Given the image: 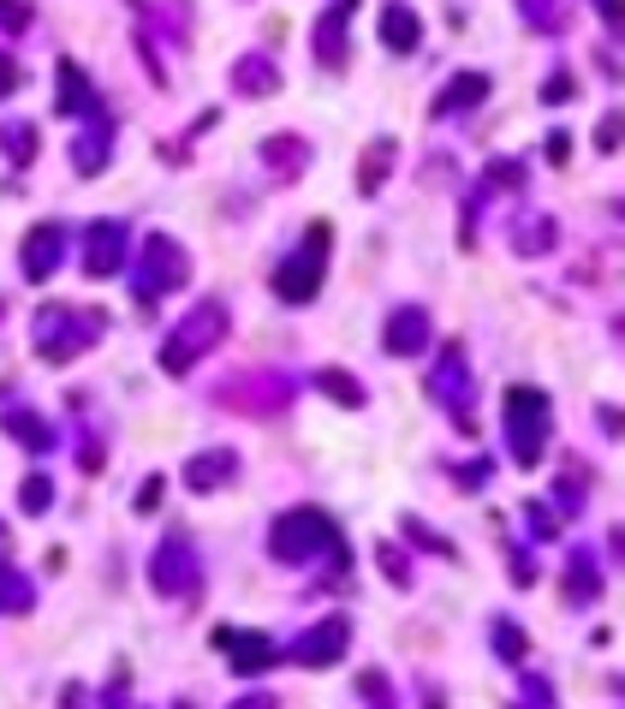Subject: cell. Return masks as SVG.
<instances>
[{
	"label": "cell",
	"instance_id": "obj_38",
	"mask_svg": "<svg viewBox=\"0 0 625 709\" xmlns=\"http://www.w3.org/2000/svg\"><path fill=\"white\" fill-rule=\"evenodd\" d=\"M19 84H24L19 60H12V54H0V96H12V90H19Z\"/></svg>",
	"mask_w": 625,
	"mask_h": 709
},
{
	"label": "cell",
	"instance_id": "obj_4",
	"mask_svg": "<svg viewBox=\"0 0 625 709\" xmlns=\"http://www.w3.org/2000/svg\"><path fill=\"white\" fill-rule=\"evenodd\" d=\"M268 554L274 561H310V554H340V530L322 506H292L268 525Z\"/></svg>",
	"mask_w": 625,
	"mask_h": 709
},
{
	"label": "cell",
	"instance_id": "obj_45",
	"mask_svg": "<svg viewBox=\"0 0 625 709\" xmlns=\"http://www.w3.org/2000/svg\"><path fill=\"white\" fill-rule=\"evenodd\" d=\"M179 709H191V704H179Z\"/></svg>",
	"mask_w": 625,
	"mask_h": 709
},
{
	"label": "cell",
	"instance_id": "obj_43",
	"mask_svg": "<svg viewBox=\"0 0 625 709\" xmlns=\"http://www.w3.org/2000/svg\"><path fill=\"white\" fill-rule=\"evenodd\" d=\"M596 12L608 19V30H620V0H596Z\"/></svg>",
	"mask_w": 625,
	"mask_h": 709
},
{
	"label": "cell",
	"instance_id": "obj_22",
	"mask_svg": "<svg viewBox=\"0 0 625 709\" xmlns=\"http://www.w3.org/2000/svg\"><path fill=\"white\" fill-rule=\"evenodd\" d=\"M393 156H400V144H393V137H376V144L364 149V168H357V192H381V185H388Z\"/></svg>",
	"mask_w": 625,
	"mask_h": 709
},
{
	"label": "cell",
	"instance_id": "obj_2",
	"mask_svg": "<svg viewBox=\"0 0 625 709\" xmlns=\"http://www.w3.org/2000/svg\"><path fill=\"white\" fill-rule=\"evenodd\" d=\"M226 322H233V316H226L221 298H203L197 310H185V316H179V328L161 340V370L185 376L197 358H209V352L226 340Z\"/></svg>",
	"mask_w": 625,
	"mask_h": 709
},
{
	"label": "cell",
	"instance_id": "obj_8",
	"mask_svg": "<svg viewBox=\"0 0 625 709\" xmlns=\"http://www.w3.org/2000/svg\"><path fill=\"white\" fill-rule=\"evenodd\" d=\"M78 250H84V274L108 281V274H120L125 250H132V233H125V221H113V215H108V221H89L84 227Z\"/></svg>",
	"mask_w": 625,
	"mask_h": 709
},
{
	"label": "cell",
	"instance_id": "obj_23",
	"mask_svg": "<svg viewBox=\"0 0 625 709\" xmlns=\"http://www.w3.org/2000/svg\"><path fill=\"white\" fill-rule=\"evenodd\" d=\"M554 245V221L548 215H513V250H525V257H542V250Z\"/></svg>",
	"mask_w": 625,
	"mask_h": 709
},
{
	"label": "cell",
	"instance_id": "obj_16",
	"mask_svg": "<svg viewBox=\"0 0 625 709\" xmlns=\"http://www.w3.org/2000/svg\"><path fill=\"white\" fill-rule=\"evenodd\" d=\"M381 48H393V54H412L417 42H424V19H417V7H405V0H388L381 7Z\"/></svg>",
	"mask_w": 625,
	"mask_h": 709
},
{
	"label": "cell",
	"instance_id": "obj_42",
	"mask_svg": "<svg viewBox=\"0 0 625 709\" xmlns=\"http://www.w3.org/2000/svg\"><path fill=\"white\" fill-rule=\"evenodd\" d=\"M233 709H274V692H250V698H238Z\"/></svg>",
	"mask_w": 625,
	"mask_h": 709
},
{
	"label": "cell",
	"instance_id": "obj_10",
	"mask_svg": "<svg viewBox=\"0 0 625 709\" xmlns=\"http://www.w3.org/2000/svg\"><path fill=\"white\" fill-rule=\"evenodd\" d=\"M215 650L233 662V674H262V668L280 662L274 638L268 632H245V626H215Z\"/></svg>",
	"mask_w": 625,
	"mask_h": 709
},
{
	"label": "cell",
	"instance_id": "obj_12",
	"mask_svg": "<svg viewBox=\"0 0 625 709\" xmlns=\"http://www.w3.org/2000/svg\"><path fill=\"white\" fill-rule=\"evenodd\" d=\"M429 310H417V304H400V310L388 316V328H381V352L388 358H424V346H429Z\"/></svg>",
	"mask_w": 625,
	"mask_h": 709
},
{
	"label": "cell",
	"instance_id": "obj_19",
	"mask_svg": "<svg viewBox=\"0 0 625 709\" xmlns=\"http://www.w3.org/2000/svg\"><path fill=\"white\" fill-rule=\"evenodd\" d=\"M482 96H489V72H458V78L429 101V113H436V120H453L458 108H477Z\"/></svg>",
	"mask_w": 625,
	"mask_h": 709
},
{
	"label": "cell",
	"instance_id": "obj_7",
	"mask_svg": "<svg viewBox=\"0 0 625 709\" xmlns=\"http://www.w3.org/2000/svg\"><path fill=\"white\" fill-rule=\"evenodd\" d=\"M149 585H156L161 597L197 602V590H203V566H197V554H191V542H185V537H168V542L156 549V561H149Z\"/></svg>",
	"mask_w": 625,
	"mask_h": 709
},
{
	"label": "cell",
	"instance_id": "obj_39",
	"mask_svg": "<svg viewBox=\"0 0 625 709\" xmlns=\"http://www.w3.org/2000/svg\"><path fill=\"white\" fill-rule=\"evenodd\" d=\"M572 96H578V84H572V78H548L542 84V101H572Z\"/></svg>",
	"mask_w": 625,
	"mask_h": 709
},
{
	"label": "cell",
	"instance_id": "obj_29",
	"mask_svg": "<svg viewBox=\"0 0 625 709\" xmlns=\"http://www.w3.org/2000/svg\"><path fill=\"white\" fill-rule=\"evenodd\" d=\"M19 506H24V513H48V506H54V484H48L42 472H30L19 484Z\"/></svg>",
	"mask_w": 625,
	"mask_h": 709
},
{
	"label": "cell",
	"instance_id": "obj_33",
	"mask_svg": "<svg viewBox=\"0 0 625 709\" xmlns=\"http://www.w3.org/2000/svg\"><path fill=\"white\" fill-rule=\"evenodd\" d=\"M494 650H501L506 662H518V656H525V632H518L513 620H494Z\"/></svg>",
	"mask_w": 625,
	"mask_h": 709
},
{
	"label": "cell",
	"instance_id": "obj_37",
	"mask_svg": "<svg viewBox=\"0 0 625 709\" xmlns=\"http://www.w3.org/2000/svg\"><path fill=\"white\" fill-rule=\"evenodd\" d=\"M489 185H525V173H518V161H489Z\"/></svg>",
	"mask_w": 625,
	"mask_h": 709
},
{
	"label": "cell",
	"instance_id": "obj_9",
	"mask_svg": "<svg viewBox=\"0 0 625 709\" xmlns=\"http://www.w3.org/2000/svg\"><path fill=\"white\" fill-rule=\"evenodd\" d=\"M346 644H352V620L346 614H328V620H316L310 632H304L298 644H292V662L298 668H334L340 656H346Z\"/></svg>",
	"mask_w": 625,
	"mask_h": 709
},
{
	"label": "cell",
	"instance_id": "obj_14",
	"mask_svg": "<svg viewBox=\"0 0 625 709\" xmlns=\"http://www.w3.org/2000/svg\"><path fill=\"white\" fill-rule=\"evenodd\" d=\"M346 24H352V0H334V7L316 19V36H310V48H316V60H322L328 72H340L352 60V36H346Z\"/></svg>",
	"mask_w": 625,
	"mask_h": 709
},
{
	"label": "cell",
	"instance_id": "obj_25",
	"mask_svg": "<svg viewBox=\"0 0 625 709\" xmlns=\"http://www.w3.org/2000/svg\"><path fill=\"white\" fill-rule=\"evenodd\" d=\"M513 7H518V19H525L536 36H560V30H566V0H513Z\"/></svg>",
	"mask_w": 625,
	"mask_h": 709
},
{
	"label": "cell",
	"instance_id": "obj_17",
	"mask_svg": "<svg viewBox=\"0 0 625 709\" xmlns=\"http://www.w3.org/2000/svg\"><path fill=\"white\" fill-rule=\"evenodd\" d=\"M238 477V460L226 448H209V453H197V460L185 465V489H197V496H209V489H221V484H233Z\"/></svg>",
	"mask_w": 625,
	"mask_h": 709
},
{
	"label": "cell",
	"instance_id": "obj_34",
	"mask_svg": "<svg viewBox=\"0 0 625 709\" xmlns=\"http://www.w3.org/2000/svg\"><path fill=\"white\" fill-rule=\"evenodd\" d=\"M376 561H381V573H388L393 585H405V578H412V566H405V554L393 549V542H381V549H376Z\"/></svg>",
	"mask_w": 625,
	"mask_h": 709
},
{
	"label": "cell",
	"instance_id": "obj_27",
	"mask_svg": "<svg viewBox=\"0 0 625 709\" xmlns=\"http://www.w3.org/2000/svg\"><path fill=\"white\" fill-rule=\"evenodd\" d=\"M84 101H89L84 66H78V60H60V101H54V108H60V113H78Z\"/></svg>",
	"mask_w": 625,
	"mask_h": 709
},
{
	"label": "cell",
	"instance_id": "obj_18",
	"mask_svg": "<svg viewBox=\"0 0 625 709\" xmlns=\"http://www.w3.org/2000/svg\"><path fill=\"white\" fill-rule=\"evenodd\" d=\"M233 90H238V96H274V90H280L274 54H238V60H233Z\"/></svg>",
	"mask_w": 625,
	"mask_h": 709
},
{
	"label": "cell",
	"instance_id": "obj_41",
	"mask_svg": "<svg viewBox=\"0 0 625 709\" xmlns=\"http://www.w3.org/2000/svg\"><path fill=\"white\" fill-rule=\"evenodd\" d=\"M357 692H364V698H388V674H364V680H357Z\"/></svg>",
	"mask_w": 625,
	"mask_h": 709
},
{
	"label": "cell",
	"instance_id": "obj_1",
	"mask_svg": "<svg viewBox=\"0 0 625 709\" xmlns=\"http://www.w3.org/2000/svg\"><path fill=\"white\" fill-rule=\"evenodd\" d=\"M108 334V316L101 310H72V304H42L30 316V346L42 364H72L84 346Z\"/></svg>",
	"mask_w": 625,
	"mask_h": 709
},
{
	"label": "cell",
	"instance_id": "obj_11",
	"mask_svg": "<svg viewBox=\"0 0 625 709\" xmlns=\"http://www.w3.org/2000/svg\"><path fill=\"white\" fill-rule=\"evenodd\" d=\"M429 394H436L446 412H453V424H465L470 436V417H458V405H470V370H465V346H441V364L429 370Z\"/></svg>",
	"mask_w": 625,
	"mask_h": 709
},
{
	"label": "cell",
	"instance_id": "obj_20",
	"mask_svg": "<svg viewBox=\"0 0 625 709\" xmlns=\"http://www.w3.org/2000/svg\"><path fill=\"white\" fill-rule=\"evenodd\" d=\"M262 161H268V168H280V180H298V173L310 168V144H304V137H268Z\"/></svg>",
	"mask_w": 625,
	"mask_h": 709
},
{
	"label": "cell",
	"instance_id": "obj_3",
	"mask_svg": "<svg viewBox=\"0 0 625 709\" xmlns=\"http://www.w3.org/2000/svg\"><path fill=\"white\" fill-rule=\"evenodd\" d=\"M501 424H506V448H513V465H542L548 453V429H554V405H548L542 388H506L501 405Z\"/></svg>",
	"mask_w": 625,
	"mask_h": 709
},
{
	"label": "cell",
	"instance_id": "obj_36",
	"mask_svg": "<svg viewBox=\"0 0 625 709\" xmlns=\"http://www.w3.org/2000/svg\"><path fill=\"white\" fill-rule=\"evenodd\" d=\"M161 489H168V477H144V489H137V513H156Z\"/></svg>",
	"mask_w": 625,
	"mask_h": 709
},
{
	"label": "cell",
	"instance_id": "obj_40",
	"mask_svg": "<svg viewBox=\"0 0 625 709\" xmlns=\"http://www.w3.org/2000/svg\"><path fill=\"white\" fill-rule=\"evenodd\" d=\"M542 149H548V161H560V168H566V156H572V137H566V132H548V144H542Z\"/></svg>",
	"mask_w": 625,
	"mask_h": 709
},
{
	"label": "cell",
	"instance_id": "obj_32",
	"mask_svg": "<svg viewBox=\"0 0 625 709\" xmlns=\"http://www.w3.org/2000/svg\"><path fill=\"white\" fill-rule=\"evenodd\" d=\"M36 24V7H24V0H0V30L7 36H24Z\"/></svg>",
	"mask_w": 625,
	"mask_h": 709
},
{
	"label": "cell",
	"instance_id": "obj_24",
	"mask_svg": "<svg viewBox=\"0 0 625 709\" xmlns=\"http://www.w3.org/2000/svg\"><path fill=\"white\" fill-rule=\"evenodd\" d=\"M0 149L12 156V168H30L36 149H42V137H36L30 120H7V125H0Z\"/></svg>",
	"mask_w": 625,
	"mask_h": 709
},
{
	"label": "cell",
	"instance_id": "obj_15",
	"mask_svg": "<svg viewBox=\"0 0 625 709\" xmlns=\"http://www.w3.org/2000/svg\"><path fill=\"white\" fill-rule=\"evenodd\" d=\"M108 156H113V120H108V113H96V120L72 137V161H78L84 180H96V173L108 168Z\"/></svg>",
	"mask_w": 625,
	"mask_h": 709
},
{
	"label": "cell",
	"instance_id": "obj_26",
	"mask_svg": "<svg viewBox=\"0 0 625 709\" xmlns=\"http://www.w3.org/2000/svg\"><path fill=\"white\" fill-rule=\"evenodd\" d=\"M30 602H36V585L19 573V566L0 561V614H24Z\"/></svg>",
	"mask_w": 625,
	"mask_h": 709
},
{
	"label": "cell",
	"instance_id": "obj_5",
	"mask_svg": "<svg viewBox=\"0 0 625 709\" xmlns=\"http://www.w3.org/2000/svg\"><path fill=\"white\" fill-rule=\"evenodd\" d=\"M132 281H137V304H156L161 293L185 286V281H191L185 245H179V239H168V233H149L144 250H137V262H132Z\"/></svg>",
	"mask_w": 625,
	"mask_h": 709
},
{
	"label": "cell",
	"instance_id": "obj_21",
	"mask_svg": "<svg viewBox=\"0 0 625 709\" xmlns=\"http://www.w3.org/2000/svg\"><path fill=\"white\" fill-rule=\"evenodd\" d=\"M7 436L24 441L30 453H54V424L36 417V412H7Z\"/></svg>",
	"mask_w": 625,
	"mask_h": 709
},
{
	"label": "cell",
	"instance_id": "obj_35",
	"mask_svg": "<svg viewBox=\"0 0 625 709\" xmlns=\"http://www.w3.org/2000/svg\"><path fill=\"white\" fill-rule=\"evenodd\" d=\"M596 149H602V156H614V149H620V113H608V120L596 125Z\"/></svg>",
	"mask_w": 625,
	"mask_h": 709
},
{
	"label": "cell",
	"instance_id": "obj_28",
	"mask_svg": "<svg viewBox=\"0 0 625 709\" xmlns=\"http://www.w3.org/2000/svg\"><path fill=\"white\" fill-rule=\"evenodd\" d=\"M316 388H322V394H334L340 405H352V412L369 400L364 382H357V376H346V370H322V376H316Z\"/></svg>",
	"mask_w": 625,
	"mask_h": 709
},
{
	"label": "cell",
	"instance_id": "obj_13",
	"mask_svg": "<svg viewBox=\"0 0 625 709\" xmlns=\"http://www.w3.org/2000/svg\"><path fill=\"white\" fill-rule=\"evenodd\" d=\"M60 257H66V227H60V221H42V227H30V233H24L19 262H24V274H30V281H48V274L60 269Z\"/></svg>",
	"mask_w": 625,
	"mask_h": 709
},
{
	"label": "cell",
	"instance_id": "obj_44",
	"mask_svg": "<svg viewBox=\"0 0 625 709\" xmlns=\"http://www.w3.org/2000/svg\"><path fill=\"white\" fill-rule=\"evenodd\" d=\"M0 554H7V525H0Z\"/></svg>",
	"mask_w": 625,
	"mask_h": 709
},
{
	"label": "cell",
	"instance_id": "obj_30",
	"mask_svg": "<svg viewBox=\"0 0 625 709\" xmlns=\"http://www.w3.org/2000/svg\"><path fill=\"white\" fill-rule=\"evenodd\" d=\"M596 590H602V585H596V566H590V554H572V602H596Z\"/></svg>",
	"mask_w": 625,
	"mask_h": 709
},
{
	"label": "cell",
	"instance_id": "obj_6",
	"mask_svg": "<svg viewBox=\"0 0 625 709\" xmlns=\"http://www.w3.org/2000/svg\"><path fill=\"white\" fill-rule=\"evenodd\" d=\"M328 245H334V233L328 227H310L304 233V250L298 257H286L274 269V293L286 298V304H310L316 298V286H322V257H328Z\"/></svg>",
	"mask_w": 625,
	"mask_h": 709
},
{
	"label": "cell",
	"instance_id": "obj_31",
	"mask_svg": "<svg viewBox=\"0 0 625 709\" xmlns=\"http://www.w3.org/2000/svg\"><path fill=\"white\" fill-rule=\"evenodd\" d=\"M405 537H412V542H424V549H429V554H441V561H453V554H458V549H453V542H446V537H441V530H429V525H424V518H417V513H412V518H405Z\"/></svg>",
	"mask_w": 625,
	"mask_h": 709
}]
</instances>
